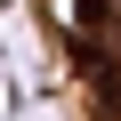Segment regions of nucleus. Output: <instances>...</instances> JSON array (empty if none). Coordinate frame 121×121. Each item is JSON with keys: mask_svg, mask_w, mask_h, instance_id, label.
Listing matches in <instances>:
<instances>
[{"mask_svg": "<svg viewBox=\"0 0 121 121\" xmlns=\"http://www.w3.org/2000/svg\"><path fill=\"white\" fill-rule=\"evenodd\" d=\"M73 8H81V24H105V8H113V0H73Z\"/></svg>", "mask_w": 121, "mask_h": 121, "instance_id": "nucleus-1", "label": "nucleus"}]
</instances>
